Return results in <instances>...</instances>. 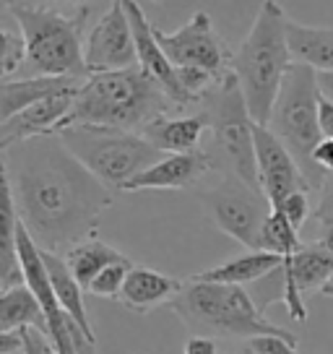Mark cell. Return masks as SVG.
<instances>
[{
	"mask_svg": "<svg viewBox=\"0 0 333 354\" xmlns=\"http://www.w3.org/2000/svg\"><path fill=\"white\" fill-rule=\"evenodd\" d=\"M42 255H45L50 281H53V289H55V295H57V299H60L63 310H66L68 315H70L84 331L89 333V336L97 339V333H94V328H91V323H89V315H86V305H84V287H81L76 281V277L70 274L66 258L55 253H45V250H42Z\"/></svg>",
	"mask_w": 333,
	"mask_h": 354,
	"instance_id": "cb8c5ba5",
	"label": "cell"
},
{
	"mask_svg": "<svg viewBox=\"0 0 333 354\" xmlns=\"http://www.w3.org/2000/svg\"><path fill=\"white\" fill-rule=\"evenodd\" d=\"M125 13L131 19V26H133V37H135V50H138V68L146 71L149 76L154 78L159 86L164 88V94L169 97V102L175 107H190L196 102L185 94V88L180 84V73L178 68L172 66V60L164 55L162 44L156 39L154 24L146 19L141 3L135 0H125Z\"/></svg>",
	"mask_w": 333,
	"mask_h": 354,
	"instance_id": "4fadbf2b",
	"label": "cell"
},
{
	"mask_svg": "<svg viewBox=\"0 0 333 354\" xmlns=\"http://www.w3.org/2000/svg\"><path fill=\"white\" fill-rule=\"evenodd\" d=\"M182 354H219V344H216V339H209V336H190L185 342Z\"/></svg>",
	"mask_w": 333,
	"mask_h": 354,
	"instance_id": "1f68e13d",
	"label": "cell"
},
{
	"mask_svg": "<svg viewBox=\"0 0 333 354\" xmlns=\"http://www.w3.org/2000/svg\"><path fill=\"white\" fill-rule=\"evenodd\" d=\"M57 138L102 185L115 193H122L131 180L164 159V154L156 151L141 133L70 125L57 133Z\"/></svg>",
	"mask_w": 333,
	"mask_h": 354,
	"instance_id": "8992f818",
	"label": "cell"
},
{
	"mask_svg": "<svg viewBox=\"0 0 333 354\" xmlns=\"http://www.w3.org/2000/svg\"><path fill=\"white\" fill-rule=\"evenodd\" d=\"M302 248H305V245L300 243V232L289 224L287 216L276 209L271 211V216H268L266 224H263V232H260V250L274 253L287 261V258L300 253Z\"/></svg>",
	"mask_w": 333,
	"mask_h": 354,
	"instance_id": "d4e9b609",
	"label": "cell"
},
{
	"mask_svg": "<svg viewBox=\"0 0 333 354\" xmlns=\"http://www.w3.org/2000/svg\"><path fill=\"white\" fill-rule=\"evenodd\" d=\"M3 11L23 34L26 78H89V68L84 60V26L91 16V6H78L73 13H60L37 3H3Z\"/></svg>",
	"mask_w": 333,
	"mask_h": 354,
	"instance_id": "277c9868",
	"label": "cell"
},
{
	"mask_svg": "<svg viewBox=\"0 0 333 354\" xmlns=\"http://www.w3.org/2000/svg\"><path fill=\"white\" fill-rule=\"evenodd\" d=\"M318 88L323 100L333 104V73H318Z\"/></svg>",
	"mask_w": 333,
	"mask_h": 354,
	"instance_id": "d590c367",
	"label": "cell"
},
{
	"mask_svg": "<svg viewBox=\"0 0 333 354\" xmlns=\"http://www.w3.org/2000/svg\"><path fill=\"white\" fill-rule=\"evenodd\" d=\"M266 128L276 133L278 141L292 151V156L297 159V165L307 177L310 188L321 193L325 175L312 162V151L323 141L321 88H318V73L312 68L300 66V63L289 68Z\"/></svg>",
	"mask_w": 333,
	"mask_h": 354,
	"instance_id": "52a82bcc",
	"label": "cell"
},
{
	"mask_svg": "<svg viewBox=\"0 0 333 354\" xmlns=\"http://www.w3.org/2000/svg\"><path fill=\"white\" fill-rule=\"evenodd\" d=\"M178 110L164 88L141 68L115 71V73H91L78 88L73 112L63 131L70 125H94L112 131L141 133L162 115Z\"/></svg>",
	"mask_w": 333,
	"mask_h": 354,
	"instance_id": "7a4b0ae2",
	"label": "cell"
},
{
	"mask_svg": "<svg viewBox=\"0 0 333 354\" xmlns=\"http://www.w3.org/2000/svg\"><path fill=\"white\" fill-rule=\"evenodd\" d=\"M133 268H135L133 261H122V263L107 266L99 277L91 281L89 295H94V297H104V299H117L120 297L122 287H125V281H128V274H131Z\"/></svg>",
	"mask_w": 333,
	"mask_h": 354,
	"instance_id": "4316f807",
	"label": "cell"
},
{
	"mask_svg": "<svg viewBox=\"0 0 333 354\" xmlns=\"http://www.w3.org/2000/svg\"><path fill=\"white\" fill-rule=\"evenodd\" d=\"M281 274L294 281V287L300 289L302 297L310 292H325V287L333 281V255L310 243L297 255L284 261Z\"/></svg>",
	"mask_w": 333,
	"mask_h": 354,
	"instance_id": "44dd1931",
	"label": "cell"
},
{
	"mask_svg": "<svg viewBox=\"0 0 333 354\" xmlns=\"http://www.w3.org/2000/svg\"><path fill=\"white\" fill-rule=\"evenodd\" d=\"M169 308L193 336L247 342L256 336H292L287 328L268 321L242 287L232 284H206L188 279Z\"/></svg>",
	"mask_w": 333,
	"mask_h": 354,
	"instance_id": "5b68a950",
	"label": "cell"
},
{
	"mask_svg": "<svg viewBox=\"0 0 333 354\" xmlns=\"http://www.w3.org/2000/svg\"><path fill=\"white\" fill-rule=\"evenodd\" d=\"M182 279H175L169 274L146 268V266H135L133 271L128 274V281L120 292V305H125L133 313H151L159 305H172V299L180 295L182 289Z\"/></svg>",
	"mask_w": 333,
	"mask_h": 354,
	"instance_id": "e0dca14e",
	"label": "cell"
},
{
	"mask_svg": "<svg viewBox=\"0 0 333 354\" xmlns=\"http://www.w3.org/2000/svg\"><path fill=\"white\" fill-rule=\"evenodd\" d=\"M318 224H321V237H318L312 245H318L321 250H325L328 255H333V219L318 221ZM328 287H333V281L328 284ZM328 287H325V289H328Z\"/></svg>",
	"mask_w": 333,
	"mask_h": 354,
	"instance_id": "836d02e7",
	"label": "cell"
},
{
	"mask_svg": "<svg viewBox=\"0 0 333 354\" xmlns=\"http://www.w3.org/2000/svg\"><path fill=\"white\" fill-rule=\"evenodd\" d=\"M284 258H278L266 250H247L245 255H237L232 261L206 268L196 277H190L193 281H206V284H232V287H245L250 281L268 277L274 271H281Z\"/></svg>",
	"mask_w": 333,
	"mask_h": 354,
	"instance_id": "ffe728a7",
	"label": "cell"
},
{
	"mask_svg": "<svg viewBox=\"0 0 333 354\" xmlns=\"http://www.w3.org/2000/svg\"><path fill=\"white\" fill-rule=\"evenodd\" d=\"M209 172H219V165H216L211 151H206V149H200L196 154H172V156H164L162 162H156L154 167H149L135 180H131L122 188V193H138V190H185V188H193Z\"/></svg>",
	"mask_w": 333,
	"mask_h": 354,
	"instance_id": "9a60e30c",
	"label": "cell"
},
{
	"mask_svg": "<svg viewBox=\"0 0 333 354\" xmlns=\"http://www.w3.org/2000/svg\"><path fill=\"white\" fill-rule=\"evenodd\" d=\"M321 133L323 138H333V104L321 97Z\"/></svg>",
	"mask_w": 333,
	"mask_h": 354,
	"instance_id": "e575fe53",
	"label": "cell"
},
{
	"mask_svg": "<svg viewBox=\"0 0 333 354\" xmlns=\"http://www.w3.org/2000/svg\"><path fill=\"white\" fill-rule=\"evenodd\" d=\"M318 221L333 219V175L325 177L321 188V198H318V206H315V214H312Z\"/></svg>",
	"mask_w": 333,
	"mask_h": 354,
	"instance_id": "f546056e",
	"label": "cell"
},
{
	"mask_svg": "<svg viewBox=\"0 0 333 354\" xmlns=\"http://www.w3.org/2000/svg\"><path fill=\"white\" fill-rule=\"evenodd\" d=\"M84 60L91 73H115L138 68V50L125 3H112L110 11L91 26L84 47Z\"/></svg>",
	"mask_w": 333,
	"mask_h": 354,
	"instance_id": "8fae6325",
	"label": "cell"
},
{
	"mask_svg": "<svg viewBox=\"0 0 333 354\" xmlns=\"http://www.w3.org/2000/svg\"><path fill=\"white\" fill-rule=\"evenodd\" d=\"M154 32L164 55L172 60L175 68H198L216 81H222L227 73H232L234 55L229 53L222 34L216 32L211 13L196 11L193 19L185 26H180L178 32H162L156 26Z\"/></svg>",
	"mask_w": 333,
	"mask_h": 354,
	"instance_id": "30bf717a",
	"label": "cell"
},
{
	"mask_svg": "<svg viewBox=\"0 0 333 354\" xmlns=\"http://www.w3.org/2000/svg\"><path fill=\"white\" fill-rule=\"evenodd\" d=\"M323 295H328V297H333V287H328L325 292H323Z\"/></svg>",
	"mask_w": 333,
	"mask_h": 354,
	"instance_id": "8d00e7d4",
	"label": "cell"
},
{
	"mask_svg": "<svg viewBox=\"0 0 333 354\" xmlns=\"http://www.w3.org/2000/svg\"><path fill=\"white\" fill-rule=\"evenodd\" d=\"M203 115L209 118L211 131V154L219 165V172H232L247 185L260 190L256 165V122L247 112L242 88L234 73H227L216 81L211 91L203 97Z\"/></svg>",
	"mask_w": 333,
	"mask_h": 354,
	"instance_id": "ba28073f",
	"label": "cell"
},
{
	"mask_svg": "<svg viewBox=\"0 0 333 354\" xmlns=\"http://www.w3.org/2000/svg\"><path fill=\"white\" fill-rule=\"evenodd\" d=\"M234 354H253V352H247V349H240V352H234Z\"/></svg>",
	"mask_w": 333,
	"mask_h": 354,
	"instance_id": "74e56055",
	"label": "cell"
},
{
	"mask_svg": "<svg viewBox=\"0 0 333 354\" xmlns=\"http://www.w3.org/2000/svg\"><path fill=\"white\" fill-rule=\"evenodd\" d=\"M63 258H66L70 274H73L78 284L84 287V292H89L91 281L99 277L107 266L131 261V258L122 255L117 248H112V245H107L104 240H97V237L89 240V243H81L78 248H73V250H68Z\"/></svg>",
	"mask_w": 333,
	"mask_h": 354,
	"instance_id": "603a6c76",
	"label": "cell"
},
{
	"mask_svg": "<svg viewBox=\"0 0 333 354\" xmlns=\"http://www.w3.org/2000/svg\"><path fill=\"white\" fill-rule=\"evenodd\" d=\"M312 162H315V167H318L325 177L333 175V138H323L321 144L315 146Z\"/></svg>",
	"mask_w": 333,
	"mask_h": 354,
	"instance_id": "4dcf8cb0",
	"label": "cell"
},
{
	"mask_svg": "<svg viewBox=\"0 0 333 354\" xmlns=\"http://www.w3.org/2000/svg\"><path fill=\"white\" fill-rule=\"evenodd\" d=\"M26 66V42L21 29L3 26L0 29V78L13 81L16 73H21Z\"/></svg>",
	"mask_w": 333,
	"mask_h": 354,
	"instance_id": "484cf974",
	"label": "cell"
},
{
	"mask_svg": "<svg viewBox=\"0 0 333 354\" xmlns=\"http://www.w3.org/2000/svg\"><path fill=\"white\" fill-rule=\"evenodd\" d=\"M84 81L78 78H50V76H32V78H13V81H3L0 84V122L11 120L19 112L29 110L32 104L55 97V94H66V91H76L81 88Z\"/></svg>",
	"mask_w": 333,
	"mask_h": 354,
	"instance_id": "ac0fdd59",
	"label": "cell"
},
{
	"mask_svg": "<svg viewBox=\"0 0 333 354\" xmlns=\"http://www.w3.org/2000/svg\"><path fill=\"white\" fill-rule=\"evenodd\" d=\"M23 328L47 336L45 310L26 284L11 289V292H3V297H0V333L23 331Z\"/></svg>",
	"mask_w": 333,
	"mask_h": 354,
	"instance_id": "7402d4cb",
	"label": "cell"
},
{
	"mask_svg": "<svg viewBox=\"0 0 333 354\" xmlns=\"http://www.w3.org/2000/svg\"><path fill=\"white\" fill-rule=\"evenodd\" d=\"M276 211H281L284 216H287V221L300 232L302 224L310 219L312 211H310V196L307 193H294V196H289V198H284L281 203L276 206Z\"/></svg>",
	"mask_w": 333,
	"mask_h": 354,
	"instance_id": "f1b7e54d",
	"label": "cell"
},
{
	"mask_svg": "<svg viewBox=\"0 0 333 354\" xmlns=\"http://www.w3.org/2000/svg\"><path fill=\"white\" fill-rule=\"evenodd\" d=\"M300 339L292 336H256L245 344V349L253 354H300L297 352Z\"/></svg>",
	"mask_w": 333,
	"mask_h": 354,
	"instance_id": "83f0119b",
	"label": "cell"
},
{
	"mask_svg": "<svg viewBox=\"0 0 333 354\" xmlns=\"http://www.w3.org/2000/svg\"><path fill=\"white\" fill-rule=\"evenodd\" d=\"M256 136V165H258V183L268 198V203L276 209L278 203L294 193H310V183L292 156L287 146L278 141V136L266 125L253 128Z\"/></svg>",
	"mask_w": 333,
	"mask_h": 354,
	"instance_id": "7c38bea8",
	"label": "cell"
},
{
	"mask_svg": "<svg viewBox=\"0 0 333 354\" xmlns=\"http://www.w3.org/2000/svg\"><path fill=\"white\" fill-rule=\"evenodd\" d=\"M200 201L209 219L227 237L237 240L247 250H260V232L274 211L263 190L247 185L232 172H222L216 185L200 190Z\"/></svg>",
	"mask_w": 333,
	"mask_h": 354,
	"instance_id": "9c48e42d",
	"label": "cell"
},
{
	"mask_svg": "<svg viewBox=\"0 0 333 354\" xmlns=\"http://www.w3.org/2000/svg\"><path fill=\"white\" fill-rule=\"evenodd\" d=\"M294 66L287 42V13L281 3H260L250 32L232 60L245 104L256 125H268L289 68Z\"/></svg>",
	"mask_w": 333,
	"mask_h": 354,
	"instance_id": "3957f363",
	"label": "cell"
},
{
	"mask_svg": "<svg viewBox=\"0 0 333 354\" xmlns=\"http://www.w3.org/2000/svg\"><path fill=\"white\" fill-rule=\"evenodd\" d=\"M0 151L3 180L39 250L66 255L94 240L115 190L102 185L57 136L29 138Z\"/></svg>",
	"mask_w": 333,
	"mask_h": 354,
	"instance_id": "6da1fadb",
	"label": "cell"
},
{
	"mask_svg": "<svg viewBox=\"0 0 333 354\" xmlns=\"http://www.w3.org/2000/svg\"><path fill=\"white\" fill-rule=\"evenodd\" d=\"M84 86V84H81ZM76 91H66V94H55L47 100L32 104L29 110L19 112L11 120L0 122V149H8L13 144H21L29 138H42V136H57L63 131L66 120L73 112V102H76Z\"/></svg>",
	"mask_w": 333,
	"mask_h": 354,
	"instance_id": "5bb4252c",
	"label": "cell"
},
{
	"mask_svg": "<svg viewBox=\"0 0 333 354\" xmlns=\"http://www.w3.org/2000/svg\"><path fill=\"white\" fill-rule=\"evenodd\" d=\"M206 131H209V118L203 112H198V115H182V118L162 115L154 122H149L141 131V136L154 146L156 151L172 156L200 151Z\"/></svg>",
	"mask_w": 333,
	"mask_h": 354,
	"instance_id": "2e32d148",
	"label": "cell"
},
{
	"mask_svg": "<svg viewBox=\"0 0 333 354\" xmlns=\"http://www.w3.org/2000/svg\"><path fill=\"white\" fill-rule=\"evenodd\" d=\"M23 339H26V354H57L53 349V344L47 342V336H42L39 331H23Z\"/></svg>",
	"mask_w": 333,
	"mask_h": 354,
	"instance_id": "d6a6232c",
	"label": "cell"
},
{
	"mask_svg": "<svg viewBox=\"0 0 333 354\" xmlns=\"http://www.w3.org/2000/svg\"><path fill=\"white\" fill-rule=\"evenodd\" d=\"M287 42L294 63L333 73V26H310L287 16Z\"/></svg>",
	"mask_w": 333,
	"mask_h": 354,
	"instance_id": "d6986e66",
	"label": "cell"
}]
</instances>
